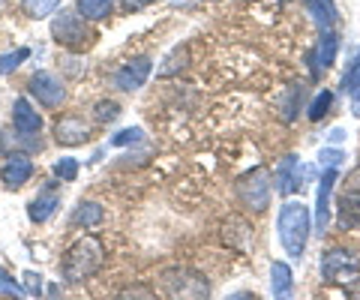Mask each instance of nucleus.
Wrapping results in <instances>:
<instances>
[{"mask_svg": "<svg viewBox=\"0 0 360 300\" xmlns=\"http://www.w3.org/2000/svg\"><path fill=\"white\" fill-rule=\"evenodd\" d=\"M276 231H279V243L288 259L300 261L307 252V243L312 235V214L303 202H285L279 207V219H276Z\"/></svg>", "mask_w": 360, "mask_h": 300, "instance_id": "f257e3e1", "label": "nucleus"}, {"mask_svg": "<svg viewBox=\"0 0 360 300\" xmlns=\"http://www.w3.org/2000/svg\"><path fill=\"white\" fill-rule=\"evenodd\" d=\"M105 261V249L96 237H82L75 240L70 249H66L63 261H60V273H63V282L70 285H82L87 282L90 276H96V270L103 268Z\"/></svg>", "mask_w": 360, "mask_h": 300, "instance_id": "f03ea898", "label": "nucleus"}, {"mask_svg": "<svg viewBox=\"0 0 360 300\" xmlns=\"http://www.w3.org/2000/svg\"><path fill=\"white\" fill-rule=\"evenodd\" d=\"M51 37L58 46L70 51H84L96 42V30L90 27V21L78 13V9H60L51 18Z\"/></svg>", "mask_w": 360, "mask_h": 300, "instance_id": "7ed1b4c3", "label": "nucleus"}, {"mask_svg": "<svg viewBox=\"0 0 360 300\" xmlns=\"http://www.w3.org/2000/svg\"><path fill=\"white\" fill-rule=\"evenodd\" d=\"M234 195L243 204V210L250 214H264L270 207V195H274V181H270V171L264 165H255V169L243 171L234 183Z\"/></svg>", "mask_w": 360, "mask_h": 300, "instance_id": "20e7f679", "label": "nucleus"}, {"mask_svg": "<svg viewBox=\"0 0 360 300\" xmlns=\"http://www.w3.org/2000/svg\"><path fill=\"white\" fill-rule=\"evenodd\" d=\"M160 282L165 288V294L172 297H207L210 285L201 273L186 270V268H165L160 273Z\"/></svg>", "mask_w": 360, "mask_h": 300, "instance_id": "39448f33", "label": "nucleus"}, {"mask_svg": "<svg viewBox=\"0 0 360 300\" xmlns=\"http://www.w3.org/2000/svg\"><path fill=\"white\" fill-rule=\"evenodd\" d=\"M357 276H360V252L357 249L333 247L321 255V280L324 282L357 280Z\"/></svg>", "mask_w": 360, "mask_h": 300, "instance_id": "423d86ee", "label": "nucleus"}, {"mask_svg": "<svg viewBox=\"0 0 360 300\" xmlns=\"http://www.w3.org/2000/svg\"><path fill=\"white\" fill-rule=\"evenodd\" d=\"M27 91H30V96L37 99L39 105H45V108H60L63 99H66V84H63V79H58V75L49 72V70L33 72L30 81H27Z\"/></svg>", "mask_w": 360, "mask_h": 300, "instance_id": "0eeeda50", "label": "nucleus"}, {"mask_svg": "<svg viewBox=\"0 0 360 300\" xmlns=\"http://www.w3.org/2000/svg\"><path fill=\"white\" fill-rule=\"evenodd\" d=\"M13 129H15V138L18 141H27V144H39V132H42V115L27 96H18L13 103Z\"/></svg>", "mask_w": 360, "mask_h": 300, "instance_id": "6e6552de", "label": "nucleus"}, {"mask_svg": "<svg viewBox=\"0 0 360 300\" xmlns=\"http://www.w3.org/2000/svg\"><path fill=\"white\" fill-rule=\"evenodd\" d=\"M340 181V169H324L321 183H319V198H315V216H312V231L324 237L330 228V202H333V186Z\"/></svg>", "mask_w": 360, "mask_h": 300, "instance_id": "1a4fd4ad", "label": "nucleus"}, {"mask_svg": "<svg viewBox=\"0 0 360 300\" xmlns=\"http://www.w3.org/2000/svg\"><path fill=\"white\" fill-rule=\"evenodd\" d=\"M150 72H153L150 58L127 60V63H123L120 70L115 72V87H117V91H123V93H135V91H141V87L148 84Z\"/></svg>", "mask_w": 360, "mask_h": 300, "instance_id": "9d476101", "label": "nucleus"}, {"mask_svg": "<svg viewBox=\"0 0 360 300\" xmlns=\"http://www.w3.org/2000/svg\"><path fill=\"white\" fill-rule=\"evenodd\" d=\"M303 162L297 153H288V157H283V162L276 165V193L279 195H295L303 190Z\"/></svg>", "mask_w": 360, "mask_h": 300, "instance_id": "9b49d317", "label": "nucleus"}, {"mask_svg": "<svg viewBox=\"0 0 360 300\" xmlns=\"http://www.w3.org/2000/svg\"><path fill=\"white\" fill-rule=\"evenodd\" d=\"M336 51H340V37H336L333 30H324L319 37V42H315V48L309 51V70H312L315 79H321V75L333 66Z\"/></svg>", "mask_w": 360, "mask_h": 300, "instance_id": "f8f14e48", "label": "nucleus"}, {"mask_svg": "<svg viewBox=\"0 0 360 300\" xmlns=\"http://www.w3.org/2000/svg\"><path fill=\"white\" fill-rule=\"evenodd\" d=\"M33 177V162L27 153H9L6 162L0 165V181H4L6 190H21L27 181Z\"/></svg>", "mask_w": 360, "mask_h": 300, "instance_id": "ddd939ff", "label": "nucleus"}, {"mask_svg": "<svg viewBox=\"0 0 360 300\" xmlns=\"http://www.w3.org/2000/svg\"><path fill=\"white\" fill-rule=\"evenodd\" d=\"M54 141H58L60 148H78V144H87L90 141V126L84 124V117L66 115L54 124Z\"/></svg>", "mask_w": 360, "mask_h": 300, "instance_id": "4468645a", "label": "nucleus"}, {"mask_svg": "<svg viewBox=\"0 0 360 300\" xmlns=\"http://www.w3.org/2000/svg\"><path fill=\"white\" fill-rule=\"evenodd\" d=\"M58 204H60V195H58V190H54V183H49L42 193H37L27 202V219L37 222V226H42V222H49L54 216Z\"/></svg>", "mask_w": 360, "mask_h": 300, "instance_id": "2eb2a0df", "label": "nucleus"}, {"mask_svg": "<svg viewBox=\"0 0 360 300\" xmlns=\"http://www.w3.org/2000/svg\"><path fill=\"white\" fill-rule=\"evenodd\" d=\"M270 292L276 300H288L295 294V273L285 261H274L270 264Z\"/></svg>", "mask_w": 360, "mask_h": 300, "instance_id": "dca6fc26", "label": "nucleus"}, {"mask_svg": "<svg viewBox=\"0 0 360 300\" xmlns=\"http://www.w3.org/2000/svg\"><path fill=\"white\" fill-rule=\"evenodd\" d=\"M303 4H307V13L312 15L319 33L336 27V21H340V13H336V4H333V0H303Z\"/></svg>", "mask_w": 360, "mask_h": 300, "instance_id": "f3484780", "label": "nucleus"}, {"mask_svg": "<svg viewBox=\"0 0 360 300\" xmlns=\"http://www.w3.org/2000/svg\"><path fill=\"white\" fill-rule=\"evenodd\" d=\"M103 219H105V210L99 202H78L70 216V226L72 228H96V226H103Z\"/></svg>", "mask_w": 360, "mask_h": 300, "instance_id": "a211bd4d", "label": "nucleus"}, {"mask_svg": "<svg viewBox=\"0 0 360 300\" xmlns=\"http://www.w3.org/2000/svg\"><path fill=\"white\" fill-rule=\"evenodd\" d=\"M342 91L348 93V99H352L354 117H360V46H357V51H354L352 63H348L345 75H342Z\"/></svg>", "mask_w": 360, "mask_h": 300, "instance_id": "6ab92c4d", "label": "nucleus"}, {"mask_svg": "<svg viewBox=\"0 0 360 300\" xmlns=\"http://www.w3.org/2000/svg\"><path fill=\"white\" fill-rule=\"evenodd\" d=\"M303 84H291L285 93H279L276 99V105H279V115H283V120H295L297 117V111L303 105Z\"/></svg>", "mask_w": 360, "mask_h": 300, "instance_id": "aec40b11", "label": "nucleus"}, {"mask_svg": "<svg viewBox=\"0 0 360 300\" xmlns=\"http://www.w3.org/2000/svg\"><path fill=\"white\" fill-rule=\"evenodd\" d=\"M75 9L87 21H103V18L111 15V9H115V0H75Z\"/></svg>", "mask_w": 360, "mask_h": 300, "instance_id": "412c9836", "label": "nucleus"}, {"mask_svg": "<svg viewBox=\"0 0 360 300\" xmlns=\"http://www.w3.org/2000/svg\"><path fill=\"white\" fill-rule=\"evenodd\" d=\"M60 0H21V9H25V15L33 18V21H42L58 13Z\"/></svg>", "mask_w": 360, "mask_h": 300, "instance_id": "4be33fe9", "label": "nucleus"}, {"mask_svg": "<svg viewBox=\"0 0 360 300\" xmlns=\"http://www.w3.org/2000/svg\"><path fill=\"white\" fill-rule=\"evenodd\" d=\"M330 105H333V93H330V91H319V93H315V99L309 103L307 117L312 120V124H319V120L330 111Z\"/></svg>", "mask_w": 360, "mask_h": 300, "instance_id": "5701e85b", "label": "nucleus"}, {"mask_svg": "<svg viewBox=\"0 0 360 300\" xmlns=\"http://www.w3.org/2000/svg\"><path fill=\"white\" fill-rule=\"evenodd\" d=\"M30 58V48H15V51H6V54H0V75H9V72H15L21 63H25Z\"/></svg>", "mask_w": 360, "mask_h": 300, "instance_id": "b1692460", "label": "nucleus"}, {"mask_svg": "<svg viewBox=\"0 0 360 300\" xmlns=\"http://www.w3.org/2000/svg\"><path fill=\"white\" fill-rule=\"evenodd\" d=\"M54 177H58V181H66V183H70V181H75V177H78V159H72V157H60L58 162H54Z\"/></svg>", "mask_w": 360, "mask_h": 300, "instance_id": "393cba45", "label": "nucleus"}, {"mask_svg": "<svg viewBox=\"0 0 360 300\" xmlns=\"http://www.w3.org/2000/svg\"><path fill=\"white\" fill-rule=\"evenodd\" d=\"M94 117H96V124H111V120L120 117V105L111 103V99H103V103H96Z\"/></svg>", "mask_w": 360, "mask_h": 300, "instance_id": "a878e982", "label": "nucleus"}, {"mask_svg": "<svg viewBox=\"0 0 360 300\" xmlns=\"http://www.w3.org/2000/svg\"><path fill=\"white\" fill-rule=\"evenodd\" d=\"M0 294H9V297H25V288H21L13 273H9L6 268H0Z\"/></svg>", "mask_w": 360, "mask_h": 300, "instance_id": "bb28decb", "label": "nucleus"}, {"mask_svg": "<svg viewBox=\"0 0 360 300\" xmlns=\"http://www.w3.org/2000/svg\"><path fill=\"white\" fill-rule=\"evenodd\" d=\"M21 288H25V294H42V273L39 270H25L21 273Z\"/></svg>", "mask_w": 360, "mask_h": 300, "instance_id": "cd10ccee", "label": "nucleus"}, {"mask_svg": "<svg viewBox=\"0 0 360 300\" xmlns=\"http://www.w3.org/2000/svg\"><path fill=\"white\" fill-rule=\"evenodd\" d=\"M345 159V153L340 148H324L319 153V162H321V169H340V162Z\"/></svg>", "mask_w": 360, "mask_h": 300, "instance_id": "c85d7f7f", "label": "nucleus"}, {"mask_svg": "<svg viewBox=\"0 0 360 300\" xmlns=\"http://www.w3.org/2000/svg\"><path fill=\"white\" fill-rule=\"evenodd\" d=\"M144 138V132L139 126H132V129H123L117 132V136H111V148H123V144H135V141H141Z\"/></svg>", "mask_w": 360, "mask_h": 300, "instance_id": "c756f323", "label": "nucleus"}, {"mask_svg": "<svg viewBox=\"0 0 360 300\" xmlns=\"http://www.w3.org/2000/svg\"><path fill=\"white\" fill-rule=\"evenodd\" d=\"M123 4V9H127V13H139V9H148L153 0H120Z\"/></svg>", "mask_w": 360, "mask_h": 300, "instance_id": "7c9ffc66", "label": "nucleus"}, {"mask_svg": "<svg viewBox=\"0 0 360 300\" xmlns=\"http://www.w3.org/2000/svg\"><path fill=\"white\" fill-rule=\"evenodd\" d=\"M348 190H352V193H360V169L352 171V177H348Z\"/></svg>", "mask_w": 360, "mask_h": 300, "instance_id": "2f4dec72", "label": "nucleus"}, {"mask_svg": "<svg viewBox=\"0 0 360 300\" xmlns=\"http://www.w3.org/2000/svg\"><path fill=\"white\" fill-rule=\"evenodd\" d=\"M342 138H345V132H342V129H333V132H330V141H333V144H340Z\"/></svg>", "mask_w": 360, "mask_h": 300, "instance_id": "473e14b6", "label": "nucleus"}, {"mask_svg": "<svg viewBox=\"0 0 360 300\" xmlns=\"http://www.w3.org/2000/svg\"><path fill=\"white\" fill-rule=\"evenodd\" d=\"M210 4H217V0H210Z\"/></svg>", "mask_w": 360, "mask_h": 300, "instance_id": "72a5a7b5", "label": "nucleus"}]
</instances>
